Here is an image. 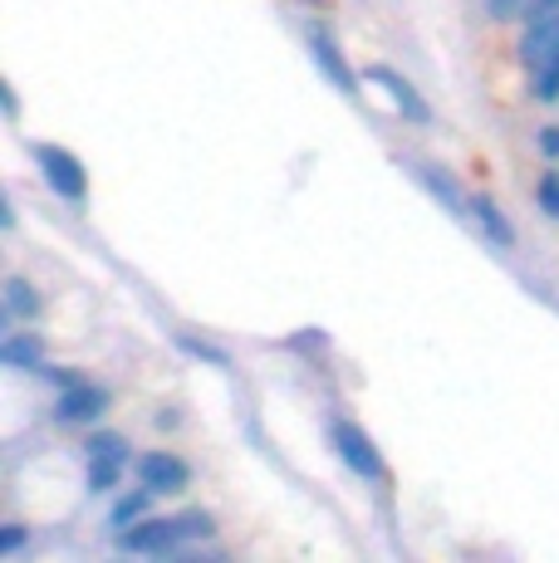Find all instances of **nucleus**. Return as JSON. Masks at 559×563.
Returning a JSON list of instances; mask_svg holds the SVG:
<instances>
[{"label": "nucleus", "instance_id": "obj_12", "mask_svg": "<svg viewBox=\"0 0 559 563\" xmlns=\"http://www.w3.org/2000/svg\"><path fill=\"white\" fill-rule=\"evenodd\" d=\"M84 461H89V495H113L128 471V451H103V456H84Z\"/></svg>", "mask_w": 559, "mask_h": 563}, {"label": "nucleus", "instance_id": "obj_9", "mask_svg": "<svg viewBox=\"0 0 559 563\" xmlns=\"http://www.w3.org/2000/svg\"><path fill=\"white\" fill-rule=\"evenodd\" d=\"M471 221L486 231V241L496 245V251H511L515 245V225H511V216L496 206V197H486V191H476L471 197Z\"/></svg>", "mask_w": 559, "mask_h": 563}, {"label": "nucleus", "instance_id": "obj_2", "mask_svg": "<svg viewBox=\"0 0 559 563\" xmlns=\"http://www.w3.org/2000/svg\"><path fill=\"white\" fill-rule=\"evenodd\" d=\"M329 441H335L339 461L349 465L359 481H383V475H388V461H383V451L373 446V437L359 427V421H335V427H329Z\"/></svg>", "mask_w": 559, "mask_h": 563}, {"label": "nucleus", "instance_id": "obj_19", "mask_svg": "<svg viewBox=\"0 0 559 563\" xmlns=\"http://www.w3.org/2000/svg\"><path fill=\"white\" fill-rule=\"evenodd\" d=\"M103 451H128V437H118V431H94V437L84 441V456H103Z\"/></svg>", "mask_w": 559, "mask_h": 563}, {"label": "nucleus", "instance_id": "obj_24", "mask_svg": "<svg viewBox=\"0 0 559 563\" xmlns=\"http://www.w3.org/2000/svg\"><path fill=\"white\" fill-rule=\"evenodd\" d=\"M559 10V0H530V5H525V20H535V15H555Z\"/></svg>", "mask_w": 559, "mask_h": 563}, {"label": "nucleus", "instance_id": "obj_4", "mask_svg": "<svg viewBox=\"0 0 559 563\" xmlns=\"http://www.w3.org/2000/svg\"><path fill=\"white\" fill-rule=\"evenodd\" d=\"M187 544L182 539V529H177V515L172 519H138V525H128V529H118V549L123 554H177V549Z\"/></svg>", "mask_w": 559, "mask_h": 563}, {"label": "nucleus", "instance_id": "obj_11", "mask_svg": "<svg viewBox=\"0 0 559 563\" xmlns=\"http://www.w3.org/2000/svg\"><path fill=\"white\" fill-rule=\"evenodd\" d=\"M413 172H417V181H423V187H427V191H432V197H437V201H442V206H447V211H451V216H471V201H467V197H461V191H457V181H451V177H447V172H442V167H427V162H417V167H413Z\"/></svg>", "mask_w": 559, "mask_h": 563}, {"label": "nucleus", "instance_id": "obj_23", "mask_svg": "<svg viewBox=\"0 0 559 563\" xmlns=\"http://www.w3.org/2000/svg\"><path fill=\"white\" fill-rule=\"evenodd\" d=\"M520 5H525V0H486V15L491 20H511Z\"/></svg>", "mask_w": 559, "mask_h": 563}, {"label": "nucleus", "instance_id": "obj_16", "mask_svg": "<svg viewBox=\"0 0 559 563\" xmlns=\"http://www.w3.org/2000/svg\"><path fill=\"white\" fill-rule=\"evenodd\" d=\"M177 529H182V539H211L217 534V519H211V510H197V505H191V510L177 515Z\"/></svg>", "mask_w": 559, "mask_h": 563}, {"label": "nucleus", "instance_id": "obj_1", "mask_svg": "<svg viewBox=\"0 0 559 563\" xmlns=\"http://www.w3.org/2000/svg\"><path fill=\"white\" fill-rule=\"evenodd\" d=\"M35 162H40V177L50 181V191H55L59 201L69 206H84L89 201V172H84V162L69 153V147L59 143H35Z\"/></svg>", "mask_w": 559, "mask_h": 563}, {"label": "nucleus", "instance_id": "obj_6", "mask_svg": "<svg viewBox=\"0 0 559 563\" xmlns=\"http://www.w3.org/2000/svg\"><path fill=\"white\" fill-rule=\"evenodd\" d=\"M109 407H113V393H109V387H99V383H89V377H84L79 387L59 393L55 421H59V427H89V421H99Z\"/></svg>", "mask_w": 559, "mask_h": 563}, {"label": "nucleus", "instance_id": "obj_25", "mask_svg": "<svg viewBox=\"0 0 559 563\" xmlns=\"http://www.w3.org/2000/svg\"><path fill=\"white\" fill-rule=\"evenodd\" d=\"M0 103H6V118L20 113V99H15V89H10V84H0Z\"/></svg>", "mask_w": 559, "mask_h": 563}, {"label": "nucleus", "instance_id": "obj_17", "mask_svg": "<svg viewBox=\"0 0 559 563\" xmlns=\"http://www.w3.org/2000/svg\"><path fill=\"white\" fill-rule=\"evenodd\" d=\"M535 99H545V103L559 99V49L535 69Z\"/></svg>", "mask_w": 559, "mask_h": 563}, {"label": "nucleus", "instance_id": "obj_27", "mask_svg": "<svg viewBox=\"0 0 559 563\" xmlns=\"http://www.w3.org/2000/svg\"><path fill=\"white\" fill-rule=\"evenodd\" d=\"M305 5H325V0H305Z\"/></svg>", "mask_w": 559, "mask_h": 563}, {"label": "nucleus", "instance_id": "obj_18", "mask_svg": "<svg viewBox=\"0 0 559 563\" xmlns=\"http://www.w3.org/2000/svg\"><path fill=\"white\" fill-rule=\"evenodd\" d=\"M535 197H540V211L559 221V172H545L540 187H535Z\"/></svg>", "mask_w": 559, "mask_h": 563}, {"label": "nucleus", "instance_id": "obj_5", "mask_svg": "<svg viewBox=\"0 0 559 563\" xmlns=\"http://www.w3.org/2000/svg\"><path fill=\"white\" fill-rule=\"evenodd\" d=\"M363 79H369V84H379V89L388 93V103H393L397 113L407 118V123H417V128H427V123H432V103H427L423 93H417L413 84H407L397 69H388V64H369V74H363Z\"/></svg>", "mask_w": 559, "mask_h": 563}, {"label": "nucleus", "instance_id": "obj_8", "mask_svg": "<svg viewBox=\"0 0 559 563\" xmlns=\"http://www.w3.org/2000/svg\"><path fill=\"white\" fill-rule=\"evenodd\" d=\"M559 49V10L555 15H535L525 20V40H520V59L530 64V69H540L545 59Z\"/></svg>", "mask_w": 559, "mask_h": 563}, {"label": "nucleus", "instance_id": "obj_13", "mask_svg": "<svg viewBox=\"0 0 559 563\" xmlns=\"http://www.w3.org/2000/svg\"><path fill=\"white\" fill-rule=\"evenodd\" d=\"M153 495L157 490H147L143 481H138V490H123L113 500V510H109V525H113V534L118 529H128V525H138V519H147L153 515Z\"/></svg>", "mask_w": 559, "mask_h": 563}, {"label": "nucleus", "instance_id": "obj_26", "mask_svg": "<svg viewBox=\"0 0 559 563\" xmlns=\"http://www.w3.org/2000/svg\"><path fill=\"white\" fill-rule=\"evenodd\" d=\"M295 349H325V333H299V339H289Z\"/></svg>", "mask_w": 559, "mask_h": 563}, {"label": "nucleus", "instance_id": "obj_14", "mask_svg": "<svg viewBox=\"0 0 559 563\" xmlns=\"http://www.w3.org/2000/svg\"><path fill=\"white\" fill-rule=\"evenodd\" d=\"M6 309L15 313V319H40V295H35V285H30V279H20V275H10V279H6Z\"/></svg>", "mask_w": 559, "mask_h": 563}, {"label": "nucleus", "instance_id": "obj_7", "mask_svg": "<svg viewBox=\"0 0 559 563\" xmlns=\"http://www.w3.org/2000/svg\"><path fill=\"white\" fill-rule=\"evenodd\" d=\"M138 481L157 495H182L191 485V465L172 451H147V456H138Z\"/></svg>", "mask_w": 559, "mask_h": 563}, {"label": "nucleus", "instance_id": "obj_22", "mask_svg": "<svg viewBox=\"0 0 559 563\" xmlns=\"http://www.w3.org/2000/svg\"><path fill=\"white\" fill-rule=\"evenodd\" d=\"M540 153L550 157V162H559V123H550V128H540Z\"/></svg>", "mask_w": 559, "mask_h": 563}, {"label": "nucleus", "instance_id": "obj_10", "mask_svg": "<svg viewBox=\"0 0 559 563\" xmlns=\"http://www.w3.org/2000/svg\"><path fill=\"white\" fill-rule=\"evenodd\" d=\"M0 363L20 367V373H35V367L45 363V343H40V333H6V339H0Z\"/></svg>", "mask_w": 559, "mask_h": 563}, {"label": "nucleus", "instance_id": "obj_15", "mask_svg": "<svg viewBox=\"0 0 559 563\" xmlns=\"http://www.w3.org/2000/svg\"><path fill=\"white\" fill-rule=\"evenodd\" d=\"M172 343H177V349L187 353V358H197V363H207V367H231V353L217 349L211 339H201V333H177Z\"/></svg>", "mask_w": 559, "mask_h": 563}, {"label": "nucleus", "instance_id": "obj_3", "mask_svg": "<svg viewBox=\"0 0 559 563\" xmlns=\"http://www.w3.org/2000/svg\"><path fill=\"white\" fill-rule=\"evenodd\" d=\"M305 40H309V59H315V69L325 74L339 93H349L353 99V93H359V74H353V64L343 59V49H339V40L329 35V25H319L315 20V25L305 30Z\"/></svg>", "mask_w": 559, "mask_h": 563}, {"label": "nucleus", "instance_id": "obj_20", "mask_svg": "<svg viewBox=\"0 0 559 563\" xmlns=\"http://www.w3.org/2000/svg\"><path fill=\"white\" fill-rule=\"evenodd\" d=\"M35 373L45 377V383H55L59 393H69V387H79V383H84V373H74V367H55V363H40Z\"/></svg>", "mask_w": 559, "mask_h": 563}, {"label": "nucleus", "instance_id": "obj_21", "mask_svg": "<svg viewBox=\"0 0 559 563\" xmlns=\"http://www.w3.org/2000/svg\"><path fill=\"white\" fill-rule=\"evenodd\" d=\"M20 549H25V525H6L0 529V559L20 554Z\"/></svg>", "mask_w": 559, "mask_h": 563}]
</instances>
